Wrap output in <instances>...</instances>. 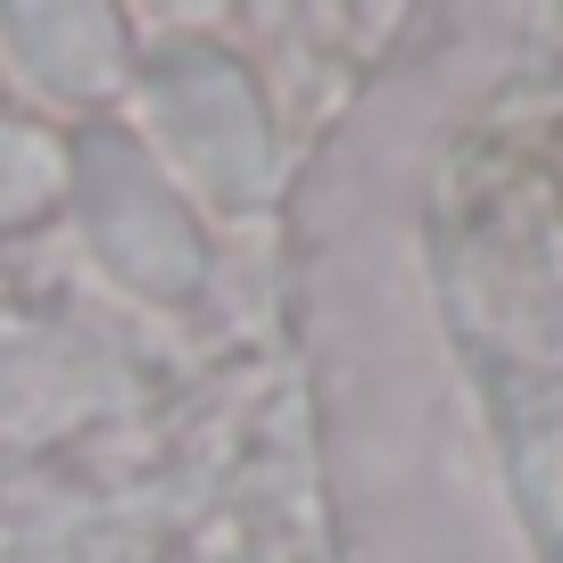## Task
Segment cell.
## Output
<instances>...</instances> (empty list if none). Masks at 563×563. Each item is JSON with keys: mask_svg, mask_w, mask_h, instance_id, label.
Wrapping results in <instances>:
<instances>
[{"mask_svg": "<svg viewBox=\"0 0 563 563\" xmlns=\"http://www.w3.org/2000/svg\"><path fill=\"white\" fill-rule=\"evenodd\" d=\"M9 58L58 100H91L124 75V42L108 9H0Z\"/></svg>", "mask_w": 563, "mask_h": 563, "instance_id": "cell-3", "label": "cell"}, {"mask_svg": "<svg viewBox=\"0 0 563 563\" xmlns=\"http://www.w3.org/2000/svg\"><path fill=\"white\" fill-rule=\"evenodd\" d=\"M67 183H75V208L91 224V249L117 265L133 290L150 299H191L199 274H208V249H199L183 199L166 191V175L141 158L133 133H84L67 150Z\"/></svg>", "mask_w": 563, "mask_h": 563, "instance_id": "cell-2", "label": "cell"}, {"mask_svg": "<svg viewBox=\"0 0 563 563\" xmlns=\"http://www.w3.org/2000/svg\"><path fill=\"white\" fill-rule=\"evenodd\" d=\"M58 191H67V150L34 124H0V224L51 208Z\"/></svg>", "mask_w": 563, "mask_h": 563, "instance_id": "cell-4", "label": "cell"}, {"mask_svg": "<svg viewBox=\"0 0 563 563\" xmlns=\"http://www.w3.org/2000/svg\"><path fill=\"white\" fill-rule=\"evenodd\" d=\"M141 100H150V124L166 133V150L208 183V199H224V208L265 199V183H274V124H265L257 84L241 75V58L208 51V42H166L141 67Z\"/></svg>", "mask_w": 563, "mask_h": 563, "instance_id": "cell-1", "label": "cell"}]
</instances>
